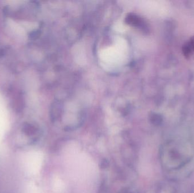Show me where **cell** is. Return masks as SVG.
<instances>
[{
	"mask_svg": "<svg viewBox=\"0 0 194 193\" xmlns=\"http://www.w3.org/2000/svg\"><path fill=\"white\" fill-rule=\"evenodd\" d=\"M124 193H136L135 192H133V191H129V190H127L126 191H124Z\"/></svg>",
	"mask_w": 194,
	"mask_h": 193,
	"instance_id": "obj_1",
	"label": "cell"
}]
</instances>
